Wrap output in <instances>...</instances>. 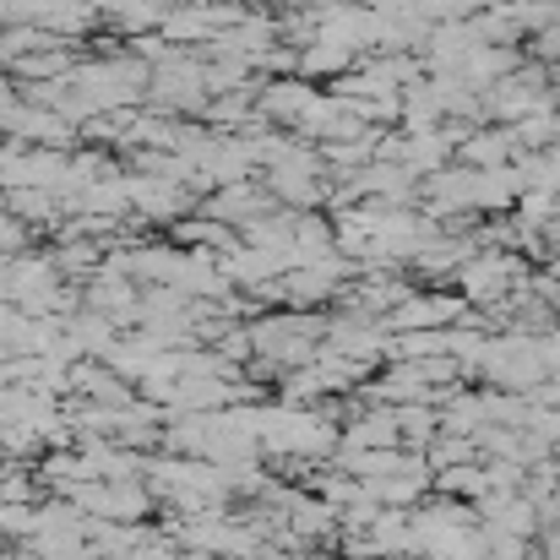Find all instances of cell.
<instances>
[{
	"label": "cell",
	"instance_id": "1",
	"mask_svg": "<svg viewBox=\"0 0 560 560\" xmlns=\"http://www.w3.org/2000/svg\"><path fill=\"white\" fill-rule=\"evenodd\" d=\"M457 272H463V294L479 300V305H490V300H506V289L517 283L523 261L506 256V250H485V256H468Z\"/></svg>",
	"mask_w": 560,
	"mask_h": 560
},
{
	"label": "cell",
	"instance_id": "2",
	"mask_svg": "<svg viewBox=\"0 0 560 560\" xmlns=\"http://www.w3.org/2000/svg\"><path fill=\"white\" fill-rule=\"evenodd\" d=\"M457 153H463V170H506V159L517 153V137L512 126H474Z\"/></svg>",
	"mask_w": 560,
	"mask_h": 560
}]
</instances>
